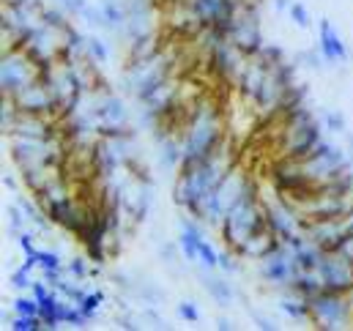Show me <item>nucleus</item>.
Returning a JSON list of instances; mask_svg holds the SVG:
<instances>
[{
    "label": "nucleus",
    "mask_w": 353,
    "mask_h": 331,
    "mask_svg": "<svg viewBox=\"0 0 353 331\" xmlns=\"http://www.w3.org/2000/svg\"><path fill=\"white\" fill-rule=\"evenodd\" d=\"M318 50H321V55L326 58V63L329 66H337V63H348V58H351V52H348V44L343 41V36H340V30H337V25L329 19V17H323L321 22H318Z\"/></svg>",
    "instance_id": "18"
},
{
    "label": "nucleus",
    "mask_w": 353,
    "mask_h": 331,
    "mask_svg": "<svg viewBox=\"0 0 353 331\" xmlns=\"http://www.w3.org/2000/svg\"><path fill=\"white\" fill-rule=\"evenodd\" d=\"M52 3H58V6H61V8L66 11V14H72V17L77 19V17L83 14V8L88 6L90 0H52Z\"/></svg>",
    "instance_id": "45"
},
{
    "label": "nucleus",
    "mask_w": 353,
    "mask_h": 331,
    "mask_svg": "<svg viewBox=\"0 0 353 331\" xmlns=\"http://www.w3.org/2000/svg\"><path fill=\"white\" fill-rule=\"evenodd\" d=\"M345 151H348V157H351V162H353V134H351V129H348V134H345Z\"/></svg>",
    "instance_id": "50"
},
{
    "label": "nucleus",
    "mask_w": 353,
    "mask_h": 331,
    "mask_svg": "<svg viewBox=\"0 0 353 331\" xmlns=\"http://www.w3.org/2000/svg\"><path fill=\"white\" fill-rule=\"evenodd\" d=\"M276 310L293 321V323H312V307H310V299L296 293L293 288H285V290H276Z\"/></svg>",
    "instance_id": "21"
},
{
    "label": "nucleus",
    "mask_w": 353,
    "mask_h": 331,
    "mask_svg": "<svg viewBox=\"0 0 353 331\" xmlns=\"http://www.w3.org/2000/svg\"><path fill=\"white\" fill-rule=\"evenodd\" d=\"M165 47L168 44H165L162 30L159 33H151V36H140V39H134V41L126 44V61H151V58L162 55Z\"/></svg>",
    "instance_id": "22"
},
{
    "label": "nucleus",
    "mask_w": 353,
    "mask_h": 331,
    "mask_svg": "<svg viewBox=\"0 0 353 331\" xmlns=\"http://www.w3.org/2000/svg\"><path fill=\"white\" fill-rule=\"evenodd\" d=\"M6 329L11 331H41L44 329V321L39 315H30V318H19V315H11L6 321Z\"/></svg>",
    "instance_id": "42"
},
{
    "label": "nucleus",
    "mask_w": 353,
    "mask_h": 331,
    "mask_svg": "<svg viewBox=\"0 0 353 331\" xmlns=\"http://www.w3.org/2000/svg\"><path fill=\"white\" fill-rule=\"evenodd\" d=\"M154 192H157V183L137 181L126 172V178H123V214L132 225L148 222V217L154 211V203H157Z\"/></svg>",
    "instance_id": "13"
},
{
    "label": "nucleus",
    "mask_w": 353,
    "mask_h": 331,
    "mask_svg": "<svg viewBox=\"0 0 353 331\" xmlns=\"http://www.w3.org/2000/svg\"><path fill=\"white\" fill-rule=\"evenodd\" d=\"M194 268H203V271H216V268H219V249L214 247V241H211V239H205V241H203Z\"/></svg>",
    "instance_id": "37"
},
{
    "label": "nucleus",
    "mask_w": 353,
    "mask_h": 331,
    "mask_svg": "<svg viewBox=\"0 0 353 331\" xmlns=\"http://www.w3.org/2000/svg\"><path fill=\"white\" fill-rule=\"evenodd\" d=\"M39 77V66L19 47H3L0 55V96H17Z\"/></svg>",
    "instance_id": "9"
},
{
    "label": "nucleus",
    "mask_w": 353,
    "mask_h": 331,
    "mask_svg": "<svg viewBox=\"0 0 353 331\" xmlns=\"http://www.w3.org/2000/svg\"><path fill=\"white\" fill-rule=\"evenodd\" d=\"M168 290L148 274L140 271V285H137V304L140 307H165Z\"/></svg>",
    "instance_id": "25"
},
{
    "label": "nucleus",
    "mask_w": 353,
    "mask_h": 331,
    "mask_svg": "<svg viewBox=\"0 0 353 331\" xmlns=\"http://www.w3.org/2000/svg\"><path fill=\"white\" fill-rule=\"evenodd\" d=\"M337 252H340L343 257H348V260L353 263V233H345V239L340 241V249H337Z\"/></svg>",
    "instance_id": "47"
},
{
    "label": "nucleus",
    "mask_w": 353,
    "mask_h": 331,
    "mask_svg": "<svg viewBox=\"0 0 353 331\" xmlns=\"http://www.w3.org/2000/svg\"><path fill=\"white\" fill-rule=\"evenodd\" d=\"M30 225H28V217H25V211H22V205L17 203V200H11L8 205H6V230L17 239L22 230H28Z\"/></svg>",
    "instance_id": "31"
},
{
    "label": "nucleus",
    "mask_w": 353,
    "mask_h": 331,
    "mask_svg": "<svg viewBox=\"0 0 353 331\" xmlns=\"http://www.w3.org/2000/svg\"><path fill=\"white\" fill-rule=\"evenodd\" d=\"M290 6H293V0H271V8H274L276 14H288Z\"/></svg>",
    "instance_id": "48"
},
{
    "label": "nucleus",
    "mask_w": 353,
    "mask_h": 331,
    "mask_svg": "<svg viewBox=\"0 0 353 331\" xmlns=\"http://www.w3.org/2000/svg\"><path fill=\"white\" fill-rule=\"evenodd\" d=\"M17 110L25 115H41V118H55L58 121V101L52 96V90L41 83L39 77L30 85H25L17 96H11Z\"/></svg>",
    "instance_id": "15"
},
{
    "label": "nucleus",
    "mask_w": 353,
    "mask_h": 331,
    "mask_svg": "<svg viewBox=\"0 0 353 331\" xmlns=\"http://www.w3.org/2000/svg\"><path fill=\"white\" fill-rule=\"evenodd\" d=\"M22 50L30 55V61H33L36 66L55 63V61H61V50H63V33L41 22V25H39V28H36V30L28 36V41H25V47H22Z\"/></svg>",
    "instance_id": "14"
},
{
    "label": "nucleus",
    "mask_w": 353,
    "mask_h": 331,
    "mask_svg": "<svg viewBox=\"0 0 353 331\" xmlns=\"http://www.w3.org/2000/svg\"><path fill=\"white\" fill-rule=\"evenodd\" d=\"M290 288H293L296 293L307 296V299H312V296H318L321 290H326L323 277H321V271H318V268H312V271L299 268V271H296V277H293V285H290Z\"/></svg>",
    "instance_id": "26"
},
{
    "label": "nucleus",
    "mask_w": 353,
    "mask_h": 331,
    "mask_svg": "<svg viewBox=\"0 0 353 331\" xmlns=\"http://www.w3.org/2000/svg\"><path fill=\"white\" fill-rule=\"evenodd\" d=\"M36 263H39V271L41 274H58V271L66 268V257L61 254L58 247H39Z\"/></svg>",
    "instance_id": "29"
},
{
    "label": "nucleus",
    "mask_w": 353,
    "mask_h": 331,
    "mask_svg": "<svg viewBox=\"0 0 353 331\" xmlns=\"http://www.w3.org/2000/svg\"><path fill=\"white\" fill-rule=\"evenodd\" d=\"M261 3L263 0H244L239 19L230 30V41L247 55V58H258L261 50L265 47L263 22H261Z\"/></svg>",
    "instance_id": "8"
},
{
    "label": "nucleus",
    "mask_w": 353,
    "mask_h": 331,
    "mask_svg": "<svg viewBox=\"0 0 353 331\" xmlns=\"http://www.w3.org/2000/svg\"><path fill=\"white\" fill-rule=\"evenodd\" d=\"M11 315H19V318H30V315H39V301L36 296L28 290V293H17L11 299Z\"/></svg>",
    "instance_id": "36"
},
{
    "label": "nucleus",
    "mask_w": 353,
    "mask_h": 331,
    "mask_svg": "<svg viewBox=\"0 0 353 331\" xmlns=\"http://www.w3.org/2000/svg\"><path fill=\"white\" fill-rule=\"evenodd\" d=\"M258 58H263L268 66H274V63L288 61V52H285V47H282L279 41H265V47L261 50V55H258Z\"/></svg>",
    "instance_id": "44"
},
{
    "label": "nucleus",
    "mask_w": 353,
    "mask_h": 331,
    "mask_svg": "<svg viewBox=\"0 0 353 331\" xmlns=\"http://www.w3.org/2000/svg\"><path fill=\"white\" fill-rule=\"evenodd\" d=\"M288 17H290V22H293L299 30H310V28H312V11H310V6L301 3V0H293V6L288 8Z\"/></svg>",
    "instance_id": "40"
},
{
    "label": "nucleus",
    "mask_w": 353,
    "mask_h": 331,
    "mask_svg": "<svg viewBox=\"0 0 353 331\" xmlns=\"http://www.w3.org/2000/svg\"><path fill=\"white\" fill-rule=\"evenodd\" d=\"M304 236L323 252H337L340 241L345 239V222L343 219H318V222L304 219Z\"/></svg>",
    "instance_id": "19"
},
{
    "label": "nucleus",
    "mask_w": 353,
    "mask_h": 331,
    "mask_svg": "<svg viewBox=\"0 0 353 331\" xmlns=\"http://www.w3.org/2000/svg\"><path fill=\"white\" fill-rule=\"evenodd\" d=\"M93 265H96V263H90V257L85 252L66 257V271H69L74 279H80V282H88V277H93Z\"/></svg>",
    "instance_id": "32"
},
{
    "label": "nucleus",
    "mask_w": 353,
    "mask_h": 331,
    "mask_svg": "<svg viewBox=\"0 0 353 331\" xmlns=\"http://www.w3.org/2000/svg\"><path fill=\"white\" fill-rule=\"evenodd\" d=\"M301 165H304V172L310 175V181H312L315 186H323V183L334 181L337 175H343L345 170H351L353 162H351V157H348V151H345V146L332 143V140L323 137L321 146H318Z\"/></svg>",
    "instance_id": "6"
},
{
    "label": "nucleus",
    "mask_w": 353,
    "mask_h": 331,
    "mask_svg": "<svg viewBox=\"0 0 353 331\" xmlns=\"http://www.w3.org/2000/svg\"><path fill=\"white\" fill-rule=\"evenodd\" d=\"M293 257H296V265H299V268H304V271H312V268H321V263H323L326 252L318 247V244H312V241L307 239L301 247L293 249Z\"/></svg>",
    "instance_id": "28"
},
{
    "label": "nucleus",
    "mask_w": 353,
    "mask_h": 331,
    "mask_svg": "<svg viewBox=\"0 0 353 331\" xmlns=\"http://www.w3.org/2000/svg\"><path fill=\"white\" fill-rule=\"evenodd\" d=\"M14 200L22 205V211H25V217H28V225H30V230H36L39 236L41 233H50L55 225H52V219L47 217V211H44V205L36 200V194H14Z\"/></svg>",
    "instance_id": "24"
},
{
    "label": "nucleus",
    "mask_w": 353,
    "mask_h": 331,
    "mask_svg": "<svg viewBox=\"0 0 353 331\" xmlns=\"http://www.w3.org/2000/svg\"><path fill=\"white\" fill-rule=\"evenodd\" d=\"M33 279H36V277H33V268L22 263V265H17V268L8 274V288H11L14 293H28L30 285H33Z\"/></svg>",
    "instance_id": "35"
},
{
    "label": "nucleus",
    "mask_w": 353,
    "mask_h": 331,
    "mask_svg": "<svg viewBox=\"0 0 353 331\" xmlns=\"http://www.w3.org/2000/svg\"><path fill=\"white\" fill-rule=\"evenodd\" d=\"M197 271V279H200V288L205 290V296L219 307V310H230L239 299V290L233 285V277L225 274V271H203V268H194Z\"/></svg>",
    "instance_id": "17"
},
{
    "label": "nucleus",
    "mask_w": 353,
    "mask_h": 331,
    "mask_svg": "<svg viewBox=\"0 0 353 331\" xmlns=\"http://www.w3.org/2000/svg\"><path fill=\"white\" fill-rule=\"evenodd\" d=\"M241 265H244V260L233 252V249H222L219 252V271H225V274H230V277H236L239 271H241Z\"/></svg>",
    "instance_id": "43"
},
{
    "label": "nucleus",
    "mask_w": 353,
    "mask_h": 331,
    "mask_svg": "<svg viewBox=\"0 0 353 331\" xmlns=\"http://www.w3.org/2000/svg\"><path fill=\"white\" fill-rule=\"evenodd\" d=\"M203 61H205V72H208L211 80H216L219 85H228V88H236L239 74H241V69L250 58L230 39H225L214 50H208L203 55Z\"/></svg>",
    "instance_id": "10"
},
{
    "label": "nucleus",
    "mask_w": 353,
    "mask_h": 331,
    "mask_svg": "<svg viewBox=\"0 0 353 331\" xmlns=\"http://www.w3.org/2000/svg\"><path fill=\"white\" fill-rule=\"evenodd\" d=\"M296 61H299V66L301 69H307V72H315V74H321V72H326V58L321 55V50H318V44L315 47H307V50H299L296 52Z\"/></svg>",
    "instance_id": "30"
},
{
    "label": "nucleus",
    "mask_w": 353,
    "mask_h": 331,
    "mask_svg": "<svg viewBox=\"0 0 353 331\" xmlns=\"http://www.w3.org/2000/svg\"><path fill=\"white\" fill-rule=\"evenodd\" d=\"M228 140H230V123L225 118L222 104L211 96H197L192 101L189 118L181 129V146H183L181 170H189V167L211 159Z\"/></svg>",
    "instance_id": "1"
},
{
    "label": "nucleus",
    "mask_w": 353,
    "mask_h": 331,
    "mask_svg": "<svg viewBox=\"0 0 353 331\" xmlns=\"http://www.w3.org/2000/svg\"><path fill=\"white\" fill-rule=\"evenodd\" d=\"M258 194H263V192H261L258 181L252 178V172H247L241 165H236L222 178V183L214 189V194L208 197L205 211H203V225L211 228V230H219L228 211H233L239 203H244L250 197H258Z\"/></svg>",
    "instance_id": "4"
},
{
    "label": "nucleus",
    "mask_w": 353,
    "mask_h": 331,
    "mask_svg": "<svg viewBox=\"0 0 353 331\" xmlns=\"http://www.w3.org/2000/svg\"><path fill=\"white\" fill-rule=\"evenodd\" d=\"M104 301H107V296H104V290H88L85 293V299L80 301V310L88 315V321H99V315H101V307H104Z\"/></svg>",
    "instance_id": "39"
},
{
    "label": "nucleus",
    "mask_w": 353,
    "mask_h": 331,
    "mask_svg": "<svg viewBox=\"0 0 353 331\" xmlns=\"http://www.w3.org/2000/svg\"><path fill=\"white\" fill-rule=\"evenodd\" d=\"M321 121H323V126H326L329 134H337V137H345L348 134V118H345L343 110L329 107V110H323V118Z\"/></svg>",
    "instance_id": "33"
},
{
    "label": "nucleus",
    "mask_w": 353,
    "mask_h": 331,
    "mask_svg": "<svg viewBox=\"0 0 353 331\" xmlns=\"http://www.w3.org/2000/svg\"><path fill=\"white\" fill-rule=\"evenodd\" d=\"M250 318L255 321V326H258V329H263V331H276V329H279V326H276L271 318H265V315H261V312H250Z\"/></svg>",
    "instance_id": "46"
},
{
    "label": "nucleus",
    "mask_w": 353,
    "mask_h": 331,
    "mask_svg": "<svg viewBox=\"0 0 353 331\" xmlns=\"http://www.w3.org/2000/svg\"><path fill=\"white\" fill-rule=\"evenodd\" d=\"M216 329H219V331H230V329H236V323H233L230 318H216Z\"/></svg>",
    "instance_id": "49"
},
{
    "label": "nucleus",
    "mask_w": 353,
    "mask_h": 331,
    "mask_svg": "<svg viewBox=\"0 0 353 331\" xmlns=\"http://www.w3.org/2000/svg\"><path fill=\"white\" fill-rule=\"evenodd\" d=\"M276 244H279V239H276L271 230H265V233H258V236L247 239L241 247H236L233 252H236L244 263H258V260H263L265 254L276 247Z\"/></svg>",
    "instance_id": "23"
},
{
    "label": "nucleus",
    "mask_w": 353,
    "mask_h": 331,
    "mask_svg": "<svg viewBox=\"0 0 353 331\" xmlns=\"http://www.w3.org/2000/svg\"><path fill=\"white\" fill-rule=\"evenodd\" d=\"M263 208H265V222H268V230L285 241L296 233H304V217L299 211V205L282 194H276L271 189V194H263Z\"/></svg>",
    "instance_id": "11"
},
{
    "label": "nucleus",
    "mask_w": 353,
    "mask_h": 331,
    "mask_svg": "<svg viewBox=\"0 0 353 331\" xmlns=\"http://www.w3.org/2000/svg\"><path fill=\"white\" fill-rule=\"evenodd\" d=\"M318 271L323 277L326 290L343 293V296H353V263L348 257H343L340 252H326V257H323Z\"/></svg>",
    "instance_id": "16"
},
{
    "label": "nucleus",
    "mask_w": 353,
    "mask_h": 331,
    "mask_svg": "<svg viewBox=\"0 0 353 331\" xmlns=\"http://www.w3.org/2000/svg\"><path fill=\"white\" fill-rule=\"evenodd\" d=\"M17 118H19V110H17L14 99L11 96H3V101H0V132H3V137H8L14 132Z\"/></svg>",
    "instance_id": "34"
},
{
    "label": "nucleus",
    "mask_w": 353,
    "mask_h": 331,
    "mask_svg": "<svg viewBox=\"0 0 353 331\" xmlns=\"http://www.w3.org/2000/svg\"><path fill=\"white\" fill-rule=\"evenodd\" d=\"M268 230V222H265V208H263V194L258 197H250L244 203H239L233 211H228V217L222 219L219 225V239L228 249L241 247L247 239L265 233Z\"/></svg>",
    "instance_id": "5"
},
{
    "label": "nucleus",
    "mask_w": 353,
    "mask_h": 331,
    "mask_svg": "<svg viewBox=\"0 0 353 331\" xmlns=\"http://www.w3.org/2000/svg\"><path fill=\"white\" fill-rule=\"evenodd\" d=\"M173 77H176V52L165 47V52L151 61H126L118 77V90L129 96L134 104H143L154 93H159Z\"/></svg>",
    "instance_id": "2"
},
{
    "label": "nucleus",
    "mask_w": 353,
    "mask_h": 331,
    "mask_svg": "<svg viewBox=\"0 0 353 331\" xmlns=\"http://www.w3.org/2000/svg\"><path fill=\"white\" fill-rule=\"evenodd\" d=\"M296 271H299L296 257H293V252L285 247L282 241L271 249L263 260H258V279L263 282L265 288H271V290L290 288Z\"/></svg>",
    "instance_id": "12"
},
{
    "label": "nucleus",
    "mask_w": 353,
    "mask_h": 331,
    "mask_svg": "<svg viewBox=\"0 0 353 331\" xmlns=\"http://www.w3.org/2000/svg\"><path fill=\"white\" fill-rule=\"evenodd\" d=\"M312 307V326L321 331H337L348 329L353 321V304L351 296L343 293H332V290H321L318 296L310 299Z\"/></svg>",
    "instance_id": "7"
},
{
    "label": "nucleus",
    "mask_w": 353,
    "mask_h": 331,
    "mask_svg": "<svg viewBox=\"0 0 353 331\" xmlns=\"http://www.w3.org/2000/svg\"><path fill=\"white\" fill-rule=\"evenodd\" d=\"M176 315L178 321H183V323H200L203 321V310H200V304L194 299H181L176 304Z\"/></svg>",
    "instance_id": "41"
},
{
    "label": "nucleus",
    "mask_w": 353,
    "mask_h": 331,
    "mask_svg": "<svg viewBox=\"0 0 353 331\" xmlns=\"http://www.w3.org/2000/svg\"><path fill=\"white\" fill-rule=\"evenodd\" d=\"M77 19H83V25L88 28L90 33H104V14H101V8H99L96 0H90Z\"/></svg>",
    "instance_id": "38"
},
{
    "label": "nucleus",
    "mask_w": 353,
    "mask_h": 331,
    "mask_svg": "<svg viewBox=\"0 0 353 331\" xmlns=\"http://www.w3.org/2000/svg\"><path fill=\"white\" fill-rule=\"evenodd\" d=\"M154 167L159 172H176L181 170L183 162V146H181V134H165L159 140H154Z\"/></svg>",
    "instance_id": "20"
},
{
    "label": "nucleus",
    "mask_w": 353,
    "mask_h": 331,
    "mask_svg": "<svg viewBox=\"0 0 353 331\" xmlns=\"http://www.w3.org/2000/svg\"><path fill=\"white\" fill-rule=\"evenodd\" d=\"M112 58V50H110V41L104 39V33H88V44H85V61L104 69Z\"/></svg>",
    "instance_id": "27"
},
{
    "label": "nucleus",
    "mask_w": 353,
    "mask_h": 331,
    "mask_svg": "<svg viewBox=\"0 0 353 331\" xmlns=\"http://www.w3.org/2000/svg\"><path fill=\"white\" fill-rule=\"evenodd\" d=\"M276 126H279V140H276L279 157L296 159V162H304L321 146L323 132H326L323 121L315 115V110L310 104H301L299 110L285 115Z\"/></svg>",
    "instance_id": "3"
}]
</instances>
